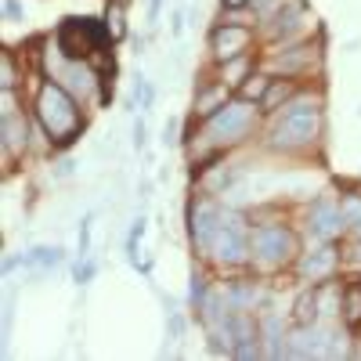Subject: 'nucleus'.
I'll return each mask as SVG.
<instances>
[{
	"label": "nucleus",
	"mask_w": 361,
	"mask_h": 361,
	"mask_svg": "<svg viewBox=\"0 0 361 361\" xmlns=\"http://www.w3.org/2000/svg\"><path fill=\"white\" fill-rule=\"evenodd\" d=\"M134 148H137V152L145 148V119H137V123H134Z\"/></svg>",
	"instance_id": "31"
},
{
	"label": "nucleus",
	"mask_w": 361,
	"mask_h": 361,
	"mask_svg": "<svg viewBox=\"0 0 361 361\" xmlns=\"http://www.w3.org/2000/svg\"><path fill=\"white\" fill-rule=\"evenodd\" d=\"M0 73H4V90H15V62H11V54H4V69H0Z\"/></svg>",
	"instance_id": "27"
},
{
	"label": "nucleus",
	"mask_w": 361,
	"mask_h": 361,
	"mask_svg": "<svg viewBox=\"0 0 361 361\" xmlns=\"http://www.w3.org/2000/svg\"><path fill=\"white\" fill-rule=\"evenodd\" d=\"M340 206H343V217H347V224H357V221H361V195H347Z\"/></svg>",
	"instance_id": "24"
},
{
	"label": "nucleus",
	"mask_w": 361,
	"mask_h": 361,
	"mask_svg": "<svg viewBox=\"0 0 361 361\" xmlns=\"http://www.w3.org/2000/svg\"><path fill=\"white\" fill-rule=\"evenodd\" d=\"M58 51H62V47H58ZM51 80L62 83L76 102H87V98H94L98 90H102V80H98L94 69H90L87 58H69V54H62V62L51 69Z\"/></svg>",
	"instance_id": "6"
},
{
	"label": "nucleus",
	"mask_w": 361,
	"mask_h": 361,
	"mask_svg": "<svg viewBox=\"0 0 361 361\" xmlns=\"http://www.w3.org/2000/svg\"><path fill=\"white\" fill-rule=\"evenodd\" d=\"M343 311H347V322H357V318H361V286H350V289H347Z\"/></svg>",
	"instance_id": "21"
},
{
	"label": "nucleus",
	"mask_w": 361,
	"mask_h": 361,
	"mask_svg": "<svg viewBox=\"0 0 361 361\" xmlns=\"http://www.w3.org/2000/svg\"><path fill=\"white\" fill-rule=\"evenodd\" d=\"M94 271H98L94 264H90V260H83V264L76 267V282H80V286H87L90 279H94Z\"/></svg>",
	"instance_id": "28"
},
{
	"label": "nucleus",
	"mask_w": 361,
	"mask_h": 361,
	"mask_svg": "<svg viewBox=\"0 0 361 361\" xmlns=\"http://www.w3.org/2000/svg\"><path fill=\"white\" fill-rule=\"evenodd\" d=\"M105 25H109V37H112V40L123 37V33H127V29H123V8L116 4V8L109 11V22H105Z\"/></svg>",
	"instance_id": "22"
},
{
	"label": "nucleus",
	"mask_w": 361,
	"mask_h": 361,
	"mask_svg": "<svg viewBox=\"0 0 361 361\" xmlns=\"http://www.w3.org/2000/svg\"><path fill=\"white\" fill-rule=\"evenodd\" d=\"M253 73V58L250 54H238L231 62H224V83L228 87H243V80Z\"/></svg>",
	"instance_id": "17"
},
{
	"label": "nucleus",
	"mask_w": 361,
	"mask_h": 361,
	"mask_svg": "<svg viewBox=\"0 0 361 361\" xmlns=\"http://www.w3.org/2000/svg\"><path fill=\"white\" fill-rule=\"evenodd\" d=\"M333 271H336V250H329V246H322V250H314V253H304V257H300V275L311 279V282L329 279Z\"/></svg>",
	"instance_id": "11"
},
{
	"label": "nucleus",
	"mask_w": 361,
	"mask_h": 361,
	"mask_svg": "<svg viewBox=\"0 0 361 361\" xmlns=\"http://www.w3.org/2000/svg\"><path fill=\"white\" fill-rule=\"evenodd\" d=\"M253 116H257V102H246V98L224 102L214 116H206V134L214 141H238L253 127Z\"/></svg>",
	"instance_id": "4"
},
{
	"label": "nucleus",
	"mask_w": 361,
	"mask_h": 361,
	"mask_svg": "<svg viewBox=\"0 0 361 361\" xmlns=\"http://www.w3.org/2000/svg\"><path fill=\"white\" fill-rule=\"evenodd\" d=\"M322 130V109L311 98H296L286 105V112L279 116L275 130H271V145L275 148H304L318 137Z\"/></svg>",
	"instance_id": "2"
},
{
	"label": "nucleus",
	"mask_w": 361,
	"mask_h": 361,
	"mask_svg": "<svg viewBox=\"0 0 361 361\" xmlns=\"http://www.w3.org/2000/svg\"><path fill=\"white\" fill-rule=\"evenodd\" d=\"M221 4H224L228 11H238V8H246V4H253V0H221Z\"/></svg>",
	"instance_id": "32"
},
{
	"label": "nucleus",
	"mask_w": 361,
	"mask_h": 361,
	"mask_svg": "<svg viewBox=\"0 0 361 361\" xmlns=\"http://www.w3.org/2000/svg\"><path fill=\"white\" fill-rule=\"evenodd\" d=\"M80 102L69 94L62 83H44L40 94H37V119L47 134L51 145H69L80 130H83V116L76 109Z\"/></svg>",
	"instance_id": "1"
},
{
	"label": "nucleus",
	"mask_w": 361,
	"mask_h": 361,
	"mask_svg": "<svg viewBox=\"0 0 361 361\" xmlns=\"http://www.w3.org/2000/svg\"><path fill=\"white\" fill-rule=\"evenodd\" d=\"M354 231H357V238H361V221H357V224H354Z\"/></svg>",
	"instance_id": "34"
},
{
	"label": "nucleus",
	"mask_w": 361,
	"mask_h": 361,
	"mask_svg": "<svg viewBox=\"0 0 361 361\" xmlns=\"http://www.w3.org/2000/svg\"><path fill=\"white\" fill-rule=\"evenodd\" d=\"M250 250L260 264H282L296 250V238L286 224H260L250 235Z\"/></svg>",
	"instance_id": "7"
},
{
	"label": "nucleus",
	"mask_w": 361,
	"mask_h": 361,
	"mask_svg": "<svg viewBox=\"0 0 361 361\" xmlns=\"http://www.w3.org/2000/svg\"><path fill=\"white\" fill-rule=\"evenodd\" d=\"M282 11V0H253V15L257 18H275Z\"/></svg>",
	"instance_id": "23"
},
{
	"label": "nucleus",
	"mask_w": 361,
	"mask_h": 361,
	"mask_svg": "<svg viewBox=\"0 0 361 361\" xmlns=\"http://www.w3.org/2000/svg\"><path fill=\"white\" fill-rule=\"evenodd\" d=\"M209 257H217L221 264H243L250 257L246 221L238 214H231V209H221V224L214 235V246H209Z\"/></svg>",
	"instance_id": "5"
},
{
	"label": "nucleus",
	"mask_w": 361,
	"mask_h": 361,
	"mask_svg": "<svg viewBox=\"0 0 361 361\" xmlns=\"http://www.w3.org/2000/svg\"><path fill=\"white\" fill-rule=\"evenodd\" d=\"M159 8H163V0H152V4H148V18H152V22L159 18Z\"/></svg>",
	"instance_id": "33"
},
{
	"label": "nucleus",
	"mask_w": 361,
	"mask_h": 361,
	"mask_svg": "<svg viewBox=\"0 0 361 361\" xmlns=\"http://www.w3.org/2000/svg\"><path fill=\"white\" fill-rule=\"evenodd\" d=\"M90 221H94V217H83V224H80V260L90 250Z\"/></svg>",
	"instance_id": "26"
},
{
	"label": "nucleus",
	"mask_w": 361,
	"mask_h": 361,
	"mask_svg": "<svg viewBox=\"0 0 361 361\" xmlns=\"http://www.w3.org/2000/svg\"><path fill=\"white\" fill-rule=\"evenodd\" d=\"M311 231L318 235V238H333V235H340L343 231V224H347V217H343V206L333 199V195H322L314 206H311Z\"/></svg>",
	"instance_id": "9"
},
{
	"label": "nucleus",
	"mask_w": 361,
	"mask_h": 361,
	"mask_svg": "<svg viewBox=\"0 0 361 361\" xmlns=\"http://www.w3.org/2000/svg\"><path fill=\"white\" fill-rule=\"evenodd\" d=\"M141 235H145V217H137L134 228H130V235H127V260L130 264H137V243H141Z\"/></svg>",
	"instance_id": "20"
},
{
	"label": "nucleus",
	"mask_w": 361,
	"mask_h": 361,
	"mask_svg": "<svg viewBox=\"0 0 361 361\" xmlns=\"http://www.w3.org/2000/svg\"><path fill=\"white\" fill-rule=\"evenodd\" d=\"M354 253H357V260H361V246H357V250H354Z\"/></svg>",
	"instance_id": "35"
},
{
	"label": "nucleus",
	"mask_w": 361,
	"mask_h": 361,
	"mask_svg": "<svg viewBox=\"0 0 361 361\" xmlns=\"http://www.w3.org/2000/svg\"><path fill=\"white\" fill-rule=\"evenodd\" d=\"M177 127H180L177 119H170V123L163 127V141H166V145H177Z\"/></svg>",
	"instance_id": "30"
},
{
	"label": "nucleus",
	"mask_w": 361,
	"mask_h": 361,
	"mask_svg": "<svg viewBox=\"0 0 361 361\" xmlns=\"http://www.w3.org/2000/svg\"><path fill=\"white\" fill-rule=\"evenodd\" d=\"M318 318V293H304L296 300V325H314Z\"/></svg>",
	"instance_id": "19"
},
{
	"label": "nucleus",
	"mask_w": 361,
	"mask_h": 361,
	"mask_svg": "<svg viewBox=\"0 0 361 361\" xmlns=\"http://www.w3.org/2000/svg\"><path fill=\"white\" fill-rule=\"evenodd\" d=\"M289 98H293V83L289 80H271L267 94L260 98V112H275V105H282Z\"/></svg>",
	"instance_id": "16"
},
{
	"label": "nucleus",
	"mask_w": 361,
	"mask_h": 361,
	"mask_svg": "<svg viewBox=\"0 0 361 361\" xmlns=\"http://www.w3.org/2000/svg\"><path fill=\"white\" fill-rule=\"evenodd\" d=\"M224 102H228V83H214L209 90H202V94L195 98V109H199L202 116H214Z\"/></svg>",
	"instance_id": "14"
},
{
	"label": "nucleus",
	"mask_w": 361,
	"mask_h": 361,
	"mask_svg": "<svg viewBox=\"0 0 361 361\" xmlns=\"http://www.w3.org/2000/svg\"><path fill=\"white\" fill-rule=\"evenodd\" d=\"M22 264H25V267H40V271H51V267H58V264H62V250H54V246H37L33 253H25V257H22Z\"/></svg>",
	"instance_id": "15"
},
{
	"label": "nucleus",
	"mask_w": 361,
	"mask_h": 361,
	"mask_svg": "<svg viewBox=\"0 0 361 361\" xmlns=\"http://www.w3.org/2000/svg\"><path fill=\"white\" fill-rule=\"evenodd\" d=\"M109 44V25L94 18H66V25L58 29V47L69 58H90Z\"/></svg>",
	"instance_id": "3"
},
{
	"label": "nucleus",
	"mask_w": 361,
	"mask_h": 361,
	"mask_svg": "<svg viewBox=\"0 0 361 361\" xmlns=\"http://www.w3.org/2000/svg\"><path fill=\"white\" fill-rule=\"evenodd\" d=\"M192 304L206 307V279L202 275H192Z\"/></svg>",
	"instance_id": "25"
},
{
	"label": "nucleus",
	"mask_w": 361,
	"mask_h": 361,
	"mask_svg": "<svg viewBox=\"0 0 361 361\" xmlns=\"http://www.w3.org/2000/svg\"><path fill=\"white\" fill-rule=\"evenodd\" d=\"M314 58V47H293V51H282L271 58V66H275L282 76H296V73H304L307 62Z\"/></svg>",
	"instance_id": "13"
},
{
	"label": "nucleus",
	"mask_w": 361,
	"mask_h": 361,
	"mask_svg": "<svg viewBox=\"0 0 361 361\" xmlns=\"http://www.w3.org/2000/svg\"><path fill=\"white\" fill-rule=\"evenodd\" d=\"M0 134H4V156L11 159L15 152L25 148V116L15 109V112H4V123H0Z\"/></svg>",
	"instance_id": "12"
},
{
	"label": "nucleus",
	"mask_w": 361,
	"mask_h": 361,
	"mask_svg": "<svg viewBox=\"0 0 361 361\" xmlns=\"http://www.w3.org/2000/svg\"><path fill=\"white\" fill-rule=\"evenodd\" d=\"M267 87H271V80H267L264 73H250V76L243 80V87H238V94H243L246 102H260V98L267 94Z\"/></svg>",
	"instance_id": "18"
},
{
	"label": "nucleus",
	"mask_w": 361,
	"mask_h": 361,
	"mask_svg": "<svg viewBox=\"0 0 361 361\" xmlns=\"http://www.w3.org/2000/svg\"><path fill=\"white\" fill-rule=\"evenodd\" d=\"M217 224H221V209L214 202H199L192 209V238L202 253H209L214 246V235H217Z\"/></svg>",
	"instance_id": "10"
},
{
	"label": "nucleus",
	"mask_w": 361,
	"mask_h": 361,
	"mask_svg": "<svg viewBox=\"0 0 361 361\" xmlns=\"http://www.w3.org/2000/svg\"><path fill=\"white\" fill-rule=\"evenodd\" d=\"M4 15H8L11 22H22V15H25V11H22L18 0H4Z\"/></svg>",
	"instance_id": "29"
},
{
	"label": "nucleus",
	"mask_w": 361,
	"mask_h": 361,
	"mask_svg": "<svg viewBox=\"0 0 361 361\" xmlns=\"http://www.w3.org/2000/svg\"><path fill=\"white\" fill-rule=\"evenodd\" d=\"M250 29L243 25V22H224V25H217L214 29V37H209V47H214V54H217V62L224 66V62H231V58H238V54H246L250 51Z\"/></svg>",
	"instance_id": "8"
}]
</instances>
